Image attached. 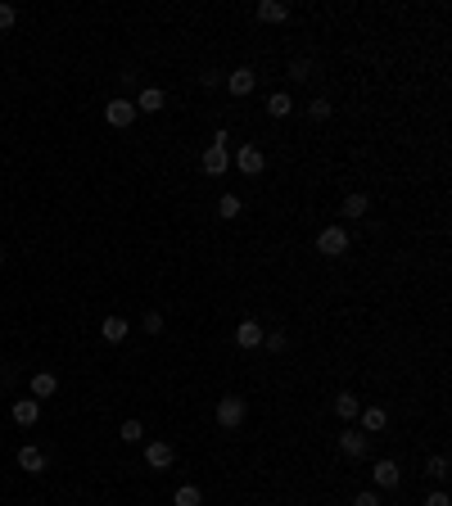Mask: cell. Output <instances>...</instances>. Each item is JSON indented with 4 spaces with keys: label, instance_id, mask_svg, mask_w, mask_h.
<instances>
[{
    "label": "cell",
    "instance_id": "8992f818",
    "mask_svg": "<svg viewBox=\"0 0 452 506\" xmlns=\"http://www.w3.org/2000/svg\"><path fill=\"white\" fill-rule=\"evenodd\" d=\"M254 86H258V73H254V68H235V73L226 77V91H231V95H249Z\"/></svg>",
    "mask_w": 452,
    "mask_h": 506
},
{
    "label": "cell",
    "instance_id": "7c38bea8",
    "mask_svg": "<svg viewBox=\"0 0 452 506\" xmlns=\"http://www.w3.org/2000/svg\"><path fill=\"white\" fill-rule=\"evenodd\" d=\"M127 330H131V326H127L122 317H104V321H100V335L109 339V343H122V339H127Z\"/></svg>",
    "mask_w": 452,
    "mask_h": 506
},
{
    "label": "cell",
    "instance_id": "5bb4252c",
    "mask_svg": "<svg viewBox=\"0 0 452 506\" xmlns=\"http://www.w3.org/2000/svg\"><path fill=\"white\" fill-rule=\"evenodd\" d=\"M258 18H263V23H285V18H290V5H281V0H263V5H258Z\"/></svg>",
    "mask_w": 452,
    "mask_h": 506
},
{
    "label": "cell",
    "instance_id": "d4e9b609",
    "mask_svg": "<svg viewBox=\"0 0 452 506\" xmlns=\"http://www.w3.org/2000/svg\"><path fill=\"white\" fill-rule=\"evenodd\" d=\"M425 470L435 475V479H448V456H430V461H425Z\"/></svg>",
    "mask_w": 452,
    "mask_h": 506
},
{
    "label": "cell",
    "instance_id": "30bf717a",
    "mask_svg": "<svg viewBox=\"0 0 452 506\" xmlns=\"http://www.w3.org/2000/svg\"><path fill=\"white\" fill-rule=\"evenodd\" d=\"M14 421L23 425V429L41 421V407H36V398H18V403H14Z\"/></svg>",
    "mask_w": 452,
    "mask_h": 506
},
{
    "label": "cell",
    "instance_id": "7402d4cb",
    "mask_svg": "<svg viewBox=\"0 0 452 506\" xmlns=\"http://www.w3.org/2000/svg\"><path fill=\"white\" fill-rule=\"evenodd\" d=\"M118 438H122V443H140V438H145V429H140V421H122Z\"/></svg>",
    "mask_w": 452,
    "mask_h": 506
},
{
    "label": "cell",
    "instance_id": "2e32d148",
    "mask_svg": "<svg viewBox=\"0 0 452 506\" xmlns=\"http://www.w3.org/2000/svg\"><path fill=\"white\" fill-rule=\"evenodd\" d=\"M54 389H59V380H54L50 371H36L32 375V398H50Z\"/></svg>",
    "mask_w": 452,
    "mask_h": 506
},
{
    "label": "cell",
    "instance_id": "e0dca14e",
    "mask_svg": "<svg viewBox=\"0 0 452 506\" xmlns=\"http://www.w3.org/2000/svg\"><path fill=\"white\" fill-rule=\"evenodd\" d=\"M290 109H294V104H290V95H285V91L267 95V113H272V118H290Z\"/></svg>",
    "mask_w": 452,
    "mask_h": 506
},
{
    "label": "cell",
    "instance_id": "4dcf8cb0",
    "mask_svg": "<svg viewBox=\"0 0 452 506\" xmlns=\"http://www.w3.org/2000/svg\"><path fill=\"white\" fill-rule=\"evenodd\" d=\"M425 506H448V493H430V498H425Z\"/></svg>",
    "mask_w": 452,
    "mask_h": 506
},
{
    "label": "cell",
    "instance_id": "4316f807",
    "mask_svg": "<svg viewBox=\"0 0 452 506\" xmlns=\"http://www.w3.org/2000/svg\"><path fill=\"white\" fill-rule=\"evenodd\" d=\"M140 330H150V335H159V330H163V317H159V312H150V317H145V326H140Z\"/></svg>",
    "mask_w": 452,
    "mask_h": 506
},
{
    "label": "cell",
    "instance_id": "484cf974",
    "mask_svg": "<svg viewBox=\"0 0 452 506\" xmlns=\"http://www.w3.org/2000/svg\"><path fill=\"white\" fill-rule=\"evenodd\" d=\"M14 5H0V32H9V27H14Z\"/></svg>",
    "mask_w": 452,
    "mask_h": 506
},
{
    "label": "cell",
    "instance_id": "ba28073f",
    "mask_svg": "<svg viewBox=\"0 0 452 506\" xmlns=\"http://www.w3.org/2000/svg\"><path fill=\"white\" fill-rule=\"evenodd\" d=\"M18 466H23L27 475H41L45 470V452H41V447H32V443H23V447H18Z\"/></svg>",
    "mask_w": 452,
    "mask_h": 506
},
{
    "label": "cell",
    "instance_id": "f1b7e54d",
    "mask_svg": "<svg viewBox=\"0 0 452 506\" xmlns=\"http://www.w3.org/2000/svg\"><path fill=\"white\" fill-rule=\"evenodd\" d=\"M353 506H380V498H376V493H358V498H353Z\"/></svg>",
    "mask_w": 452,
    "mask_h": 506
},
{
    "label": "cell",
    "instance_id": "9a60e30c",
    "mask_svg": "<svg viewBox=\"0 0 452 506\" xmlns=\"http://www.w3.org/2000/svg\"><path fill=\"white\" fill-rule=\"evenodd\" d=\"M340 447H344L349 456H362V452H367V434H358V429H344V434H340Z\"/></svg>",
    "mask_w": 452,
    "mask_h": 506
},
{
    "label": "cell",
    "instance_id": "d6986e66",
    "mask_svg": "<svg viewBox=\"0 0 452 506\" xmlns=\"http://www.w3.org/2000/svg\"><path fill=\"white\" fill-rule=\"evenodd\" d=\"M335 412H340L344 421H353V416L362 412V403H358V398H353V394H340V398H335Z\"/></svg>",
    "mask_w": 452,
    "mask_h": 506
},
{
    "label": "cell",
    "instance_id": "ac0fdd59",
    "mask_svg": "<svg viewBox=\"0 0 452 506\" xmlns=\"http://www.w3.org/2000/svg\"><path fill=\"white\" fill-rule=\"evenodd\" d=\"M362 425H367L371 434H380V429L389 425V412H384V407H367V412H362Z\"/></svg>",
    "mask_w": 452,
    "mask_h": 506
},
{
    "label": "cell",
    "instance_id": "3957f363",
    "mask_svg": "<svg viewBox=\"0 0 452 506\" xmlns=\"http://www.w3.org/2000/svg\"><path fill=\"white\" fill-rule=\"evenodd\" d=\"M217 421H222L226 429L245 425V398H222V403H217Z\"/></svg>",
    "mask_w": 452,
    "mask_h": 506
},
{
    "label": "cell",
    "instance_id": "5b68a950",
    "mask_svg": "<svg viewBox=\"0 0 452 506\" xmlns=\"http://www.w3.org/2000/svg\"><path fill=\"white\" fill-rule=\"evenodd\" d=\"M263 335H267V330L258 326V321H249V317L235 326V343H240V348H258V343H263Z\"/></svg>",
    "mask_w": 452,
    "mask_h": 506
},
{
    "label": "cell",
    "instance_id": "277c9868",
    "mask_svg": "<svg viewBox=\"0 0 452 506\" xmlns=\"http://www.w3.org/2000/svg\"><path fill=\"white\" fill-rule=\"evenodd\" d=\"M235 168H240V172H245V177H258V172H263V168H267V158H263V149H254V145H245V149H240V154H235Z\"/></svg>",
    "mask_w": 452,
    "mask_h": 506
},
{
    "label": "cell",
    "instance_id": "cb8c5ba5",
    "mask_svg": "<svg viewBox=\"0 0 452 506\" xmlns=\"http://www.w3.org/2000/svg\"><path fill=\"white\" fill-rule=\"evenodd\" d=\"M217 213H222V217H240V199L235 195H222V199H217Z\"/></svg>",
    "mask_w": 452,
    "mask_h": 506
},
{
    "label": "cell",
    "instance_id": "ffe728a7",
    "mask_svg": "<svg viewBox=\"0 0 452 506\" xmlns=\"http://www.w3.org/2000/svg\"><path fill=\"white\" fill-rule=\"evenodd\" d=\"M204 502V493L195 489V484H186V489H177V498H172V506H199Z\"/></svg>",
    "mask_w": 452,
    "mask_h": 506
},
{
    "label": "cell",
    "instance_id": "44dd1931",
    "mask_svg": "<svg viewBox=\"0 0 452 506\" xmlns=\"http://www.w3.org/2000/svg\"><path fill=\"white\" fill-rule=\"evenodd\" d=\"M367 208H371L367 195H349V199H344V217H362Z\"/></svg>",
    "mask_w": 452,
    "mask_h": 506
},
{
    "label": "cell",
    "instance_id": "6da1fadb",
    "mask_svg": "<svg viewBox=\"0 0 452 506\" xmlns=\"http://www.w3.org/2000/svg\"><path fill=\"white\" fill-rule=\"evenodd\" d=\"M316 253L344 258V253H349V231H344V226H326V231L316 235Z\"/></svg>",
    "mask_w": 452,
    "mask_h": 506
},
{
    "label": "cell",
    "instance_id": "9c48e42d",
    "mask_svg": "<svg viewBox=\"0 0 452 506\" xmlns=\"http://www.w3.org/2000/svg\"><path fill=\"white\" fill-rule=\"evenodd\" d=\"M376 489H398V479H402V470H398V461H376Z\"/></svg>",
    "mask_w": 452,
    "mask_h": 506
},
{
    "label": "cell",
    "instance_id": "8fae6325",
    "mask_svg": "<svg viewBox=\"0 0 452 506\" xmlns=\"http://www.w3.org/2000/svg\"><path fill=\"white\" fill-rule=\"evenodd\" d=\"M163 104H168V95H163L159 86H150V91H140V100H136V113H159Z\"/></svg>",
    "mask_w": 452,
    "mask_h": 506
},
{
    "label": "cell",
    "instance_id": "f546056e",
    "mask_svg": "<svg viewBox=\"0 0 452 506\" xmlns=\"http://www.w3.org/2000/svg\"><path fill=\"white\" fill-rule=\"evenodd\" d=\"M213 145H222V149L231 145V131H226V127H217V131H213Z\"/></svg>",
    "mask_w": 452,
    "mask_h": 506
},
{
    "label": "cell",
    "instance_id": "7a4b0ae2",
    "mask_svg": "<svg viewBox=\"0 0 452 506\" xmlns=\"http://www.w3.org/2000/svg\"><path fill=\"white\" fill-rule=\"evenodd\" d=\"M104 118H109V127H131V122H136V104L131 100H109L104 104Z\"/></svg>",
    "mask_w": 452,
    "mask_h": 506
},
{
    "label": "cell",
    "instance_id": "83f0119b",
    "mask_svg": "<svg viewBox=\"0 0 452 506\" xmlns=\"http://www.w3.org/2000/svg\"><path fill=\"white\" fill-rule=\"evenodd\" d=\"M263 343H267L272 352H281V348H285V335H281V330H276V335H263Z\"/></svg>",
    "mask_w": 452,
    "mask_h": 506
},
{
    "label": "cell",
    "instance_id": "52a82bcc",
    "mask_svg": "<svg viewBox=\"0 0 452 506\" xmlns=\"http://www.w3.org/2000/svg\"><path fill=\"white\" fill-rule=\"evenodd\" d=\"M226 168H231V154H226L222 145H208L204 149V172H208V177H222Z\"/></svg>",
    "mask_w": 452,
    "mask_h": 506
},
{
    "label": "cell",
    "instance_id": "603a6c76",
    "mask_svg": "<svg viewBox=\"0 0 452 506\" xmlns=\"http://www.w3.org/2000/svg\"><path fill=\"white\" fill-rule=\"evenodd\" d=\"M307 118H312V122H326V118H330V100H312V104H307Z\"/></svg>",
    "mask_w": 452,
    "mask_h": 506
},
{
    "label": "cell",
    "instance_id": "4fadbf2b",
    "mask_svg": "<svg viewBox=\"0 0 452 506\" xmlns=\"http://www.w3.org/2000/svg\"><path fill=\"white\" fill-rule=\"evenodd\" d=\"M145 461L154 466V470H168V466H172V443H150L145 447Z\"/></svg>",
    "mask_w": 452,
    "mask_h": 506
},
{
    "label": "cell",
    "instance_id": "1f68e13d",
    "mask_svg": "<svg viewBox=\"0 0 452 506\" xmlns=\"http://www.w3.org/2000/svg\"><path fill=\"white\" fill-rule=\"evenodd\" d=\"M0 262H5V249H0Z\"/></svg>",
    "mask_w": 452,
    "mask_h": 506
}]
</instances>
